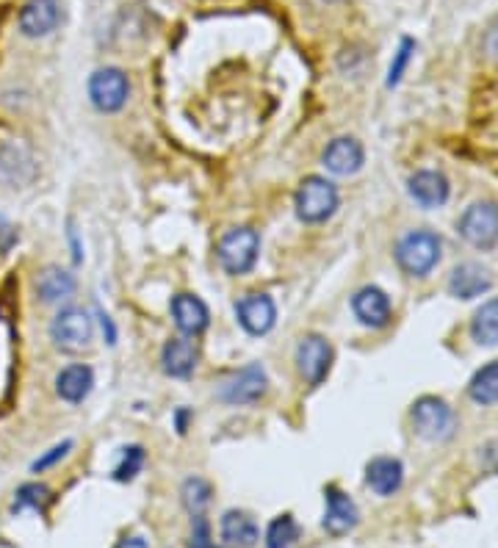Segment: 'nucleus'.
I'll return each mask as SVG.
<instances>
[{"mask_svg":"<svg viewBox=\"0 0 498 548\" xmlns=\"http://www.w3.org/2000/svg\"><path fill=\"white\" fill-rule=\"evenodd\" d=\"M161 366L169 377H191V371L197 369V346L189 338H169L161 349Z\"/></svg>","mask_w":498,"mask_h":548,"instance_id":"nucleus-17","label":"nucleus"},{"mask_svg":"<svg viewBox=\"0 0 498 548\" xmlns=\"http://www.w3.org/2000/svg\"><path fill=\"white\" fill-rule=\"evenodd\" d=\"M119 548H150L147 546V540L139 535H133V537H125L122 543H119Z\"/></svg>","mask_w":498,"mask_h":548,"instance_id":"nucleus-34","label":"nucleus"},{"mask_svg":"<svg viewBox=\"0 0 498 548\" xmlns=\"http://www.w3.org/2000/svg\"><path fill=\"white\" fill-rule=\"evenodd\" d=\"M14 244H17V227H14L6 216L0 214V255L12 250Z\"/></svg>","mask_w":498,"mask_h":548,"instance_id":"nucleus-31","label":"nucleus"},{"mask_svg":"<svg viewBox=\"0 0 498 548\" xmlns=\"http://www.w3.org/2000/svg\"><path fill=\"white\" fill-rule=\"evenodd\" d=\"M61 23L59 0H28L20 12V31L25 36H48Z\"/></svg>","mask_w":498,"mask_h":548,"instance_id":"nucleus-13","label":"nucleus"},{"mask_svg":"<svg viewBox=\"0 0 498 548\" xmlns=\"http://www.w3.org/2000/svg\"><path fill=\"white\" fill-rule=\"evenodd\" d=\"M236 316L249 335H266L277 322V308L269 294H247L236 302Z\"/></svg>","mask_w":498,"mask_h":548,"instance_id":"nucleus-10","label":"nucleus"},{"mask_svg":"<svg viewBox=\"0 0 498 548\" xmlns=\"http://www.w3.org/2000/svg\"><path fill=\"white\" fill-rule=\"evenodd\" d=\"M352 310H355L357 319L366 324V327H371V330H382V327L391 324V299L377 286L360 288L355 299H352Z\"/></svg>","mask_w":498,"mask_h":548,"instance_id":"nucleus-12","label":"nucleus"},{"mask_svg":"<svg viewBox=\"0 0 498 548\" xmlns=\"http://www.w3.org/2000/svg\"><path fill=\"white\" fill-rule=\"evenodd\" d=\"M321 161H324V167L330 169L332 175H355L357 169L363 167L366 153H363V144L357 142V139L341 136V139L327 144Z\"/></svg>","mask_w":498,"mask_h":548,"instance_id":"nucleus-14","label":"nucleus"},{"mask_svg":"<svg viewBox=\"0 0 498 548\" xmlns=\"http://www.w3.org/2000/svg\"><path fill=\"white\" fill-rule=\"evenodd\" d=\"M468 394L476 405H496L498 402V360L487 363L476 371L474 380L468 385Z\"/></svg>","mask_w":498,"mask_h":548,"instance_id":"nucleus-24","label":"nucleus"},{"mask_svg":"<svg viewBox=\"0 0 498 548\" xmlns=\"http://www.w3.org/2000/svg\"><path fill=\"white\" fill-rule=\"evenodd\" d=\"M219 532H222L227 548H252L261 540L258 524L252 521V515L241 513V510H230L222 515Z\"/></svg>","mask_w":498,"mask_h":548,"instance_id":"nucleus-18","label":"nucleus"},{"mask_svg":"<svg viewBox=\"0 0 498 548\" xmlns=\"http://www.w3.org/2000/svg\"><path fill=\"white\" fill-rule=\"evenodd\" d=\"M413 53H415L413 39H402V45H399L396 56H393L391 72H388V86H396L399 81H402V75H404V70H407L410 59H413Z\"/></svg>","mask_w":498,"mask_h":548,"instance_id":"nucleus-29","label":"nucleus"},{"mask_svg":"<svg viewBox=\"0 0 498 548\" xmlns=\"http://www.w3.org/2000/svg\"><path fill=\"white\" fill-rule=\"evenodd\" d=\"M471 335L476 344L496 346L498 344V299H490L474 313L471 322Z\"/></svg>","mask_w":498,"mask_h":548,"instance_id":"nucleus-23","label":"nucleus"},{"mask_svg":"<svg viewBox=\"0 0 498 548\" xmlns=\"http://www.w3.org/2000/svg\"><path fill=\"white\" fill-rule=\"evenodd\" d=\"M70 449H72V441L59 443V446H53V449H50V452L45 454V457H39V460H36V463L31 465V468H34V471H45V468H50V465H53V463H59L61 457L70 452Z\"/></svg>","mask_w":498,"mask_h":548,"instance_id":"nucleus-30","label":"nucleus"},{"mask_svg":"<svg viewBox=\"0 0 498 548\" xmlns=\"http://www.w3.org/2000/svg\"><path fill=\"white\" fill-rule=\"evenodd\" d=\"M366 482L377 496H393L402 488L404 465L396 457H374L366 465Z\"/></svg>","mask_w":498,"mask_h":548,"instance_id":"nucleus-16","label":"nucleus"},{"mask_svg":"<svg viewBox=\"0 0 498 548\" xmlns=\"http://www.w3.org/2000/svg\"><path fill=\"white\" fill-rule=\"evenodd\" d=\"M490 286H493V280H490L487 269H482L479 263H463L449 277V291L460 299L482 297Z\"/></svg>","mask_w":498,"mask_h":548,"instance_id":"nucleus-20","label":"nucleus"},{"mask_svg":"<svg viewBox=\"0 0 498 548\" xmlns=\"http://www.w3.org/2000/svg\"><path fill=\"white\" fill-rule=\"evenodd\" d=\"M191 548H214L211 546V535H208V524H205V518H202V515H197V518H194Z\"/></svg>","mask_w":498,"mask_h":548,"instance_id":"nucleus-32","label":"nucleus"},{"mask_svg":"<svg viewBox=\"0 0 498 548\" xmlns=\"http://www.w3.org/2000/svg\"><path fill=\"white\" fill-rule=\"evenodd\" d=\"M261 252V236L252 227H233L219 241V263L227 274H247L255 269Z\"/></svg>","mask_w":498,"mask_h":548,"instance_id":"nucleus-3","label":"nucleus"},{"mask_svg":"<svg viewBox=\"0 0 498 548\" xmlns=\"http://www.w3.org/2000/svg\"><path fill=\"white\" fill-rule=\"evenodd\" d=\"M413 427L427 441H446L454 435L457 418L443 399L438 396H421L413 405Z\"/></svg>","mask_w":498,"mask_h":548,"instance_id":"nucleus-4","label":"nucleus"},{"mask_svg":"<svg viewBox=\"0 0 498 548\" xmlns=\"http://www.w3.org/2000/svg\"><path fill=\"white\" fill-rule=\"evenodd\" d=\"M460 236L476 250H493L498 244V205L474 203L460 216Z\"/></svg>","mask_w":498,"mask_h":548,"instance_id":"nucleus-6","label":"nucleus"},{"mask_svg":"<svg viewBox=\"0 0 498 548\" xmlns=\"http://www.w3.org/2000/svg\"><path fill=\"white\" fill-rule=\"evenodd\" d=\"M211 485L205 482L202 477H191L183 482V490H180V496H183V507L189 510L194 518L197 515H202L205 510H208V504H211Z\"/></svg>","mask_w":498,"mask_h":548,"instance_id":"nucleus-25","label":"nucleus"},{"mask_svg":"<svg viewBox=\"0 0 498 548\" xmlns=\"http://www.w3.org/2000/svg\"><path fill=\"white\" fill-rule=\"evenodd\" d=\"M299 540V526L294 515H280L274 518L266 529V548H294Z\"/></svg>","mask_w":498,"mask_h":548,"instance_id":"nucleus-26","label":"nucleus"},{"mask_svg":"<svg viewBox=\"0 0 498 548\" xmlns=\"http://www.w3.org/2000/svg\"><path fill=\"white\" fill-rule=\"evenodd\" d=\"M50 490L39 482H28L23 488L17 490V499H14V513L20 510H34V513H45L50 504Z\"/></svg>","mask_w":498,"mask_h":548,"instance_id":"nucleus-27","label":"nucleus"},{"mask_svg":"<svg viewBox=\"0 0 498 548\" xmlns=\"http://www.w3.org/2000/svg\"><path fill=\"white\" fill-rule=\"evenodd\" d=\"M294 205H297V216L305 225H321L338 211V189L327 178L310 175L299 183Z\"/></svg>","mask_w":498,"mask_h":548,"instance_id":"nucleus-2","label":"nucleus"},{"mask_svg":"<svg viewBox=\"0 0 498 548\" xmlns=\"http://www.w3.org/2000/svg\"><path fill=\"white\" fill-rule=\"evenodd\" d=\"M410 197L424 208H438V205L449 200V180L443 178L440 172H432V169L415 172L410 178Z\"/></svg>","mask_w":498,"mask_h":548,"instance_id":"nucleus-19","label":"nucleus"},{"mask_svg":"<svg viewBox=\"0 0 498 548\" xmlns=\"http://www.w3.org/2000/svg\"><path fill=\"white\" fill-rule=\"evenodd\" d=\"M128 95H131V81L117 67L97 70L92 75V81H89V97H92L97 111L114 114V111H119V108L128 103Z\"/></svg>","mask_w":498,"mask_h":548,"instance_id":"nucleus-7","label":"nucleus"},{"mask_svg":"<svg viewBox=\"0 0 498 548\" xmlns=\"http://www.w3.org/2000/svg\"><path fill=\"white\" fill-rule=\"evenodd\" d=\"M440 261V239L432 230H410L396 244V263L410 277H427Z\"/></svg>","mask_w":498,"mask_h":548,"instance_id":"nucleus-1","label":"nucleus"},{"mask_svg":"<svg viewBox=\"0 0 498 548\" xmlns=\"http://www.w3.org/2000/svg\"><path fill=\"white\" fill-rule=\"evenodd\" d=\"M324 499H327V513H324L321 526H324L332 537L349 535L357 526V521H360L355 501L349 499L344 490L335 488V485H330V488L324 490Z\"/></svg>","mask_w":498,"mask_h":548,"instance_id":"nucleus-11","label":"nucleus"},{"mask_svg":"<svg viewBox=\"0 0 498 548\" xmlns=\"http://www.w3.org/2000/svg\"><path fill=\"white\" fill-rule=\"evenodd\" d=\"M297 369L308 385H321L332 369V346L321 335H305L297 349Z\"/></svg>","mask_w":498,"mask_h":548,"instance_id":"nucleus-8","label":"nucleus"},{"mask_svg":"<svg viewBox=\"0 0 498 548\" xmlns=\"http://www.w3.org/2000/svg\"><path fill=\"white\" fill-rule=\"evenodd\" d=\"M482 48H485V56L490 61H498V20L490 28H487L485 42H482Z\"/></svg>","mask_w":498,"mask_h":548,"instance_id":"nucleus-33","label":"nucleus"},{"mask_svg":"<svg viewBox=\"0 0 498 548\" xmlns=\"http://www.w3.org/2000/svg\"><path fill=\"white\" fill-rule=\"evenodd\" d=\"M36 294L42 302H61L75 294V277L61 266H45L36 274Z\"/></svg>","mask_w":498,"mask_h":548,"instance_id":"nucleus-22","label":"nucleus"},{"mask_svg":"<svg viewBox=\"0 0 498 548\" xmlns=\"http://www.w3.org/2000/svg\"><path fill=\"white\" fill-rule=\"evenodd\" d=\"M92 385H95V371L89 369V366H83V363H72V366H67V369L56 377V394H59L64 402L78 405V402H83V399L89 396Z\"/></svg>","mask_w":498,"mask_h":548,"instance_id":"nucleus-21","label":"nucleus"},{"mask_svg":"<svg viewBox=\"0 0 498 548\" xmlns=\"http://www.w3.org/2000/svg\"><path fill=\"white\" fill-rule=\"evenodd\" d=\"M172 319L178 324L183 335H200L211 322V313L205 308V302L194 294H178L172 299Z\"/></svg>","mask_w":498,"mask_h":548,"instance_id":"nucleus-15","label":"nucleus"},{"mask_svg":"<svg viewBox=\"0 0 498 548\" xmlns=\"http://www.w3.org/2000/svg\"><path fill=\"white\" fill-rule=\"evenodd\" d=\"M266 391H269V377H266V371L258 363H252V366L233 374L222 385V399H225L227 405H252V402L263 399Z\"/></svg>","mask_w":498,"mask_h":548,"instance_id":"nucleus-9","label":"nucleus"},{"mask_svg":"<svg viewBox=\"0 0 498 548\" xmlns=\"http://www.w3.org/2000/svg\"><path fill=\"white\" fill-rule=\"evenodd\" d=\"M92 335H95V324L81 308H64L50 324V338L64 352H83L92 344Z\"/></svg>","mask_w":498,"mask_h":548,"instance_id":"nucleus-5","label":"nucleus"},{"mask_svg":"<svg viewBox=\"0 0 498 548\" xmlns=\"http://www.w3.org/2000/svg\"><path fill=\"white\" fill-rule=\"evenodd\" d=\"M144 468V449L142 446H128L122 449V460L114 468V479L117 482H131V479L139 477V471Z\"/></svg>","mask_w":498,"mask_h":548,"instance_id":"nucleus-28","label":"nucleus"}]
</instances>
